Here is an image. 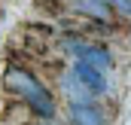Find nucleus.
<instances>
[{"label": "nucleus", "instance_id": "6", "mask_svg": "<svg viewBox=\"0 0 131 125\" xmlns=\"http://www.w3.org/2000/svg\"><path fill=\"white\" fill-rule=\"evenodd\" d=\"M37 9L46 12V15H61V12L67 9V3L64 0H37Z\"/></svg>", "mask_w": 131, "mask_h": 125}, {"label": "nucleus", "instance_id": "2", "mask_svg": "<svg viewBox=\"0 0 131 125\" xmlns=\"http://www.w3.org/2000/svg\"><path fill=\"white\" fill-rule=\"evenodd\" d=\"M73 76L82 82V89L92 95V98L107 95V89H110V82H107V70H98L95 64L82 61V58H76V64H73Z\"/></svg>", "mask_w": 131, "mask_h": 125}, {"label": "nucleus", "instance_id": "4", "mask_svg": "<svg viewBox=\"0 0 131 125\" xmlns=\"http://www.w3.org/2000/svg\"><path fill=\"white\" fill-rule=\"evenodd\" d=\"M73 9L79 15H85L89 22H113L116 12L110 9L107 0H73Z\"/></svg>", "mask_w": 131, "mask_h": 125}, {"label": "nucleus", "instance_id": "3", "mask_svg": "<svg viewBox=\"0 0 131 125\" xmlns=\"http://www.w3.org/2000/svg\"><path fill=\"white\" fill-rule=\"evenodd\" d=\"M70 125H107V116L95 101H73L67 107Z\"/></svg>", "mask_w": 131, "mask_h": 125}, {"label": "nucleus", "instance_id": "8", "mask_svg": "<svg viewBox=\"0 0 131 125\" xmlns=\"http://www.w3.org/2000/svg\"><path fill=\"white\" fill-rule=\"evenodd\" d=\"M37 125H58V122H52V119H40Z\"/></svg>", "mask_w": 131, "mask_h": 125}, {"label": "nucleus", "instance_id": "1", "mask_svg": "<svg viewBox=\"0 0 131 125\" xmlns=\"http://www.w3.org/2000/svg\"><path fill=\"white\" fill-rule=\"evenodd\" d=\"M3 89L12 95L18 104H25L34 116H40V119H55V113H58V107H55V95L49 92L34 73H28L25 67L9 64L6 73H3Z\"/></svg>", "mask_w": 131, "mask_h": 125}, {"label": "nucleus", "instance_id": "5", "mask_svg": "<svg viewBox=\"0 0 131 125\" xmlns=\"http://www.w3.org/2000/svg\"><path fill=\"white\" fill-rule=\"evenodd\" d=\"M52 28L49 25H28L25 28V37H28V46H34V49H43L46 52V43L52 40Z\"/></svg>", "mask_w": 131, "mask_h": 125}, {"label": "nucleus", "instance_id": "7", "mask_svg": "<svg viewBox=\"0 0 131 125\" xmlns=\"http://www.w3.org/2000/svg\"><path fill=\"white\" fill-rule=\"evenodd\" d=\"M110 3V9L116 12V15H125V18H131V0H107Z\"/></svg>", "mask_w": 131, "mask_h": 125}]
</instances>
